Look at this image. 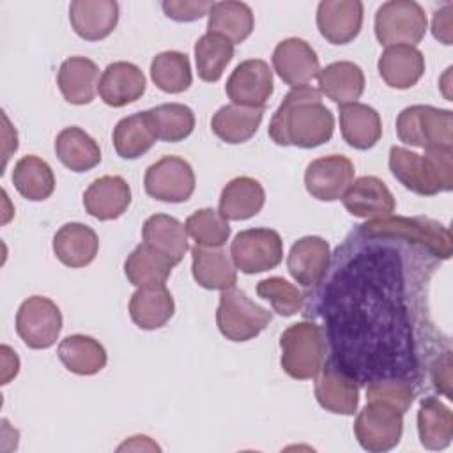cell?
<instances>
[{
  "mask_svg": "<svg viewBox=\"0 0 453 453\" xmlns=\"http://www.w3.org/2000/svg\"><path fill=\"white\" fill-rule=\"evenodd\" d=\"M356 251L336 250L334 273L319 301L333 359L359 384L418 377L416 334L425 311L407 290L405 241L352 232Z\"/></svg>",
  "mask_w": 453,
  "mask_h": 453,
  "instance_id": "cell-1",
  "label": "cell"
},
{
  "mask_svg": "<svg viewBox=\"0 0 453 453\" xmlns=\"http://www.w3.org/2000/svg\"><path fill=\"white\" fill-rule=\"evenodd\" d=\"M334 117L322 104V94L311 85L292 88L269 122V136L281 147L315 149L331 140Z\"/></svg>",
  "mask_w": 453,
  "mask_h": 453,
  "instance_id": "cell-2",
  "label": "cell"
},
{
  "mask_svg": "<svg viewBox=\"0 0 453 453\" xmlns=\"http://www.w3.org/2000/svg\"><path fill=\"white\" fill-rule=\"evenodd\" d=\"M388 163L393 177L416 195L434 196L453 189V150L428 149L418 154L393 145Z\"/></svg>",
  "mask_w": 453,
  "mask_h": 453,
  "instance_id": "cell-3",
  "label": "cell"
},
{
  "mask_svg": "<svg viewBox=\"0 0 453 453\" xmlns=\"http://www.w3.org/2000/svg\"><path fill=\"white\" fill-rule=\"evenodd\" d=\"M365 237H395L426 250L437 260H448L453 253L451 232L435 219L416 216H386L370 219L356 228Z\"/></svg>",
  "mask_w": 453,
  "mask_h": 453,
  "instance_id": "cell-4",
  "label": "cell"
},
{
  "mask_svg": "<svg viewBox=\"0 0 453 453\" xmlns=\"http://www.w3.org/2000/svg\"><path fill=\"white\" fill-rule=\"evenodd\" d=\"M281 368L297 380L313 379L326 359V334L315 322H296L280 336Z\"/></svg>",
  "mask_w": 453,
  "mask_h": 453,
  "instance_id": "cell-5",
  "label": "cell"
},
{
  "mask_svg": "<svg viewBox=\"0 0 453 453\" xmlns=\"http://www.w3.org/2000/svg\"><path fill=\"white\" fill-rule=\"evenodd\" d=\"M400 142L428 149L453 150V113L430 104H412L396 117Z\"/></svg>",
  "mask_w": 453,
  "mask_h": 453,
  "instance_id": "cell-6",
  "label": "cell"
},
{
  "mask_svg": "<svg viewBox=\"0 0 453 453\" xmlns=\"http://www.w3.org/2000/svg\"><path fill=\"white\" fill-rule=\"evenodd\" d=\"M271 311L251 301L241 288L221 290L216 311L219 333L230 342H248L258 336L271 322Z\"/></svg>",
  "mask_w": 453,
  "mask_h": 453,
  "instance_id": "cell-7",
  "label": "cell"
},
{
  "mask_svg": "<svg viewBox=\"0 0 453 453\" xmlns=\"http://www.w3.org/2000/svg\"><path fill=\"white\" fill-rule=\"evenodd\" d=\"M425 9L414 0L384 2L375 14V37L386 48L416 46L426 34Z\"/></svg>",
  "mask_w": 453,
  "mask_h": 453,
  "instance_id": "cell-8",
  "label": "cell"
},
{
  "mask_svg": "<svg viewBox=\"0 0 453 453\" xmlns=\"http://www.w3.org/2000/svg\"><path fill=\"white\" fill-rule=\"evenodd\" d=\"M234 265L244 274H257L280 265L283 241L273 228H248L239 232L230 244Z\"/></svg>",
  "mask_w": 453,
  "mask_h": 453,
  "instance_id": "cell-9",
  "label": "cell"
},
{
  "mask_svg": "<svg viewBox=\"0 0 453 453\" xmlns=\"http://www.w3.org/2000/svg\"><path fill=\"white\" fill-rule=\"evenodd\" d=\"M403 432V414L382 402H366L354 421L359 446L372 453L393 449Z\"/></svg>",
  "mask_w": 453,
  "mask_h": 453,
  "instance_id": "cell-10",
  "label": "cell"
},
{
  "mask_svg": "<svg viewBox=\"0 0 453 453\" xmlns=\"http://www.w3.org/2000/svg\"><path fill=\"white\" fill-rule=\"evenodd\" d=\"M62 329V313L58 306L44 296L25 299L16 313V333L27 347L41 350L50 349Z\"/></svg>",
  "mask_w": 453,
  "mask_h": 453,
  "instance_id": "cell-11",
  "label": "cell"
},
{
  "mask_svg": "<svg viewBox=\"0 0 453 453\" xmlns=\"http://www.w3.org/2000/svg\"><path fill=\"white\" fill-rule=\"evenodd\" d=\"M195 184L196 179L191 165L179 156H163L147 168L143 179L147 195L168 203L189 200Z\"/></svg>",
  "mask_w": 453,
  "mask_h": 453,
  "instance_id": "cell-12",
  "label": "cell"
},
{
  "mask_svg": "<svg viewBox=\"0 0 453 453\" xmlns=\"http://www.w3.org/2000/svg\"><path fill=\"white\" fill-rule=\"evenodd\" d=\"M273 71L262 58L242 60L228 76L225 92L234 104L248 108H265L273 96Z\"/></svg>",
  "mask_w": 453,
  "mask_h": 453,
  "instance_id": "cell-13",
  "label": "cell"
},
{
  "mask_svg": "<svg viewBox=\"0 0 453 453\" xmlns=\"http://www.w3.org/2000/svg\"><path fill=\"white\" fill-rule=\"evenodd\" d=\"M315 398L333 414L352 416L359 405V382L350 377L333 357L315 375Z\"/></svg>",
  "mask_w": 453,
  "mask_h": 453,
  "instance_id": "cell-14",
  "label": "cell"
},
{
  "mask_svg": "<svg viewBox=\"0 0 453 453\" xmlns=\"http://www.w3.org/2000/svg\"><path fill=\"white\" fill-rule=\"evenodd\" d=\"M354 180V165L342 154L313 159L304 172L306 191L320 202H334L343 196Z\"/></svg>",
  "mask_w": 453,
  "mask_h": 453,
  "instance_id": "cell-15",
  "label": "cell"
},
{
  "mask_svg": "<svg viewBox=\"0 0 453 453\" xmlns=\"http://www.w3.org/2000/svg\"><path fill=\"white\" fill-rule=\"evenodd\" d=\"M273 67L281 81L292 88L308 85L320 73L315 50L299 37H288L276 44L273 51Z\"/></svg>",
  "mask_w": 453,
  "mask_h": 453,
  "instance_id": "cell-16",
  "label": "cell"
},
{
  "mask_svg": "<svg viewBox=\"0 0 453 453\" xmlns=\"http://www.w3.org/2000/svg\"><path fill=\"white\" fill-rule=\"evenodd\" d=\"M363 27V4L359 0H324L317 7V28L331 44H347Z\"/></svg>",
  "mask_w": 453,
  "mask_h": 453,
  "instance_id": "cell-17",
  "label": "cell"
},
{
  "mask_svg": "<svg viewBox=\"0 0 453 453\" xmlns=\"http://www.w3.org/2000/svg\"><path fill=\"white\" fill-rule=\"evenodd\" d=\"M331 265L329 242L319 235H306L297 239L287 257V269L290 276L303 287L319 285Z\"/></svg>",
  "mask_w": 453,
  "mask_h": 453,
  "instance_id": "cell-18",
  "label": "cell"
},
{
  "mask_svg": "<svg viewBox=\"0 0 453 453\" xmlns=\"http://www.w3.org/2000/svg\"><path fill=\"white\" fill-rule=\"evenodd\" d=\"M343 207L356 218H386L391 216L396 202L389 188L375 175H363L347 188L342 196Z\"/></svg>",
  "mask_w": 453,
  "mask_h": 453,
  "instance_id": "cell-19",
  "label": "cell"
},
{
  "mask_svg": "<svg viewBox=\"0 0 453 453\" xmlns=\"http://www.w3.org/2000/svg\"><path fill=\"white\" fill-rule=\"evenodd\" d=\"M147 88V80L142 69L131 62H113L106 65L99 80V96L104 104L122 108L138 101Z\"/></svg>",
  "mask_w": 453,
  "mask_h": 453,
  "instance_id": "cell-20",
  "label": "cell"
},
{
  "mask_svg": "<svg viewBox=\"0 0 453 453\" xmlns=\"http://www.w3.org/2000/svg\"><path fill=\"white\" fill-rule=\"evenodd\" d=\"M129 203L131 188L120 175H103L83 193L85 211L99 221L120 218L127 211Z\"/></svg>",
  "mask_w": 453,
  "mask_h": 453,
  "instance_id": "cell-21",
  "label": "cell"
},
{
  "mask_svg": "<svg viewBox=\"0 0 453 453\" xmlns=\"http://www.w3.org/2000/svg\"><path fill=\"white\" fill-rule=\"evenodd\" d=\"M69 21L81 39L101 41L119 23V4L115 0H74L69 5Z\"/></svg>",
  "mask_w": 453,
  "mask_h": 453,
  "instance_id": "cell-22",
  "label": "cell"
},
{
  "mask_svg": "<svg viewBox=\"0 0 453 453\" xmlns=\"http://www.w3.org/2000/svg\"><path fill=\"white\" fill-rule=\"evenodd\" d=\"M380 78L391 88H411L425 73V57L416 46H389L377 62Z\"/></svg>",
  "mask_w": 453,
  "mask_h": 453,
  "instance_id": "cell-23",
  "label": "cell"
},
{
  "mask_svg": "<svg viewBox=\"0 0 453 453\" xmlns=\"http://www.w3.org/2000/svg\"><path fill=\"white\" fill-rule=\"evenodd\" d=\"M57 85L67 103L88 104L99 88V69L87 57H69L58 69Z\"/></svg>",
  "mask_w": 453,
  "mask_h": 453,
  "instance_id": "cell-24",
  "label": "cell"
},
{
  "mask_svg": "<svg viewBox=\"0 0 453 453\" xmlns=\"http://www.w3.org/2000/svg\"><path fill=\"white\" fill-rule=\"evenodd\" d=\"M99 250L97 234L83 223H65L53 235V253L67 267L78 269L94 262Z\"/></svg>",
  "mask_w": 453,
  "mask_h": 453,
  "instance_id": "cell-25",
  "label": "cell"
},
{
  "mask_svg": "<svg viewBox=\"0 0 453 453\" xmlns=\"http://www.w3.org/2000/svg\"><path fill=\"white\" fill-rule=\"evenodd\" d=\"M265 203V191L253 177H235L225 184L219 195V214L230 221H244L257 216Z\"/></svg>",
  "mask_w": 453,
  "mask_h": 453,
  "instance_id": "cell-26",
  "label": "cell"
},
{
  "mask_svg": "<svg viewBox=\"0 0 453 453\" xmlns=\"http://www.w3.org/2000/svg\"><path fill=\"white\" fill-rule=\"evenodd\" d=\"M175 311V303L165 285L138 287L129 301L131 320L145 331L163 327Z\"/></svg>",
  "mask_w": 453,
  "mask_h": 453,
  "instance_id": "cell-27",
  "label": "cell"
},
{
  "mask_svg": "<svg viewBox=\"0 0 453 453\" xmlns=\"http://www.w3.org/2000/svg\"><path fill=\"white\" fill-rule=\"evenodd\" d=\"M340 131L343 140L357 149H372L382 136L380 115L375 108L363 103H349L340 106Z\"/></svg>",
  "mask_w": 453,
  "mask_h": 453,
  "instance_id": "cell-28",
  "label": "cell"
},
{
  "mask_svg": "<svg viewBox=\"0 0 453 453\" xmlns=\"http://www.w3.org/2000/svg\"><path fill=\"white\" fill-rule=\"evenodd\" d=\"M142 237L145 244L165 255L173 265H177L189 250L186 226L168 214L149 216L143 223Z\"/></svg>",
  "mask_w": 453,
  "mask_h": 453,
  "instance_id": "cell-29",
  "label": "cell"
},
{
  "mask_svg": "<svg viewBox=\"0 0 453 453\" xmlns=\"http://www.w3.org/2000/svg\"><path fill=\"white\" fill-rule=\"evenodd\" d=\"M191 273L195 281L207 290H226L235 285V265L221 248H191Z\"/></svg>",
  "mask_w": 453,
  "mask_h": 453,
  "instance_id": "cell-30",
  "label": "cell"
},
{
  "mask_svg": "<svg viewBox=\"0 0 453 453\" xmlns=\"http://www.w3.org/2000/svg\"><path fill=\"white\" fill-rule=\"evenodd\" d=\"M319 92L338 106L356 103L365 92L363 69L349 60L327 64L319 73Z\"/></svg>",
  "mask_w": 453,
  "mask_h": 453,
  "instance_id": "cell-31",
  "label": "cell"
},
{
  "mask_svg": "<svg viewBox=\"0 0 453 453\" xmlns=\"http://www.w3.org/2000/svg\"><path fill=\"white\" fill-rule=\"evenodd\" d=\"M55 154L71 172H88L101 163L99 143L78 126L64 127L55 138Z\"/></svg>",
  "mask_w": 453,
  "mask_h": 453,
  "instance_id": "cell-32",
  "label": "cell"
},
{
  "mask_svg": "<svg viewBox=\"0 0 453 453\" xmlns=\"http://www.w3.org/2000/svg\"><path fill=\"white\" fill-rule=\"evenodd\" d=\"M207 16V32L228 39L232 44H239L248 39L255 27L253 11L244 2H214Z\"/></svg>",
  "mask_w": 453,
  "mask_h": 453,
  "instance_id": "cell-33",
  "label": "cell"
},
{
  "mask_svg": "<svg viewBox=\"0 0 453 453\" xmlns=\"http://www.w3.org/2000/svg\"><path fill=\"white\" fill-rule=\"evenodd\" d=\"M62 365L76 375H96L106 366L108 356L104 347L92 336L69 334L57 349Z\"/></svg>",
  "mask_w": 453,
  "mask_h": 453,
  "instance_id": "cell-34",
  "label": "cell"
},
{
  "mask_svg": "<svg viewBox=\"0 0 453 453\" xmlns=\"http://www.w3.org/2000/svg\"><path fill=\"white\" fill-rule=\"evenodd\" d=\"M418 435L426 449H444L453 439V414L435 396H425L418 411Z\"/></svg>",
  "mask_w": 453,
  "mask_h": 453,
  "instance_id": "cell-35",
  "label": "cell"
},
{
  "mask_svg": "<svg viewBox=\"0 0 453 453\" xmlns=\"http://www.w3.org/2000/svg\"><path fill=\"white\" fill-rule=\"evenodd\" d=\"M262 117V108H248L232 103L221 106L212 115L211 129L219 140L237 145L248 142L258 131Z\"/></svg>",
  "mask_w": 453,
  "mask_h": 453,
  "instance_id": "cell-36",
  "label": "cell"
},
{
  "mask_svg": "<svg viewBox=\"0 0 453 453\" xmlns=\"http://www.w3.org/2000/svg\"><path fill=\"white\" fill-rule=\"evenodd\" d=\"M12 184L23 198L42 202L55 191V175L44 159L37 156H23L14 165Z\"/></svg>",
  "mask_w": 453,
  "mask_h": 453,
  "instance_id": "cell-37",
  "label": "cell"
},
{
  "mask_svg": "<svg viewBox=\"0 0 453 453\" xmlns=\"http://www.w3.org/2000/svg\"><path fill=\"white\" fill-rule=\"evenodd\" d=\"M147 111L124 117L113 127V147L122 159H136L156 143Z\"/></svg>",
  "mask_w": 453,
  "mask_h": 453,
  "instance_id": "cell-38",
  "label": "cell"
},
{
  "mask_svg": "<svg viewBox=\"0 0 453 453\" xmlns=\"http://www.w3.org/2000/svg\"><path fill=\"white\" fill-rule=\"evenodd\" d=\"M172 267L173 264L165 255L145 242L138 244L124 262L126 278L134 287L165 285Z\"/></svg>",
  "mask_w": 453,
  "mask_h": 453,
  "instance_id": "cell-39",
  "label": "cell"
},
{
  "mask_svg": "<svg viewBox=\"0 0 453 453\" xmlns=\"http://www.w3.org/2000/svg\"><path fill=\"white\" fill-rule=\"evenodd\" d=\"M152 131L157 140L177 143L188 138L195 129V113L180 103H165L147 110Z\"/></svg>",
  "mask_w": 453,
  "mask_h": 453,
  "instance_id": "cell-40",
  "label": "cell"
},
{
  "mask_svg": "<svg viewBox=\"0 0 453 453\" xmlns=\"http://www.w3.org/2000/svg\"><path fill=\"white\" fill-rule=\"evenodd\" d=\"M150 78L154 85L166 94L188 90L193 81L188 55L173 50L157 53L150 62Z\"/></svg>",
  "mask_w": 453,
  "mask_h": 453,
  "instance_id": "cell-41",
  "label": "cell"
},
{
  "mask_svg": "<svg viewBox=\"0 0 453 453\" xmlns=\"http://www.w3.org/2000/svg\"><path fill=\"white\" fill-rule=\"evenodd\" d=\"M232 58L234 44L218 34L207 32L195 42L196 73L198 78L207 83L218 81Z\"/></svg>",
  "mask_w": 453,
  "mask_h": 453,
  "instance_id": "cell-42",
  "label": "cell"
},
{
  "mask_svg": "<svg viewBox=\"0 0 453 453\" xmlns=\"http://www.w3.org/2000/svg\"><path fill=\"white\" fill-rule=\"evenodd\" d=\"M188 235L203 248H221L230 237V225L219 211L198 209L184 223Z\"/></svg>",
  "mask_w": 453,
  "mask_h": 453,
  "instance_id": "cell-43",
  "label": "cell"
},
{
  "mask_svg": "<svg viewBox=\"0 0 453 453\" xmlns=\"http://www.w3.org/2000/svg\"><path fill=\"white\" fill-rule=\"evenodd\" d=\"M257 294L269 301L273 310L281 317H292L304 306V294L290 281L280 276H271L257 285Z\"/></svg>",
  "mask_w": 453,
  "mask_h": 453,
  "instance_id": "cell-44",
  "label": "cell"
},
{
  "mask_svg": "<svg viewBox=\"0 0 453 453\" xmlns=\"http://www.w3.org/2000/svg\"><path fill=\"white\" fill-rule=\"evenodd\" d=\"M414 396V388L403 379H380L370 382L366 388V402H382L402 414L409 411Z\"/></svg>",
  "mask_w": 453,
  "mask_h": 453,
  "instance_id": "cell-45",
  "label": "cell"
},
{
  "mask_svg": "<svg viewBox=\"0 0 453 453\" xmlns=\"http://www.w3.org/2000/svg\"><path fill=\"white\" fill-rule=\"evenodd\" d=\"M214 2L209 0H165L163 12L173 21H196L209 14Z\"/></svg>",
  "mask_w": 453,
  "mask_h": 453,
  "instance_id": "cell-46",
  "label": "cell"
},
{
  "mask_svg": "<svg viewBox=\"0 0 453 453\" xmlns=\"http://www.w3.org/2000/svg\"><path fill=\"white\" fill-rule=\"evenodd\" d=\"M451 14H453V5L451 4H446L442 9H439L435 14H434V19H432V34L434 37L449 46L451 44V28H453V19H451Z\"/></svg>",
  "mask_w": 453,
  "mask_h": 453,
  "instance_id": "cell-47",
  "label": "cell"
}]
</instances>
